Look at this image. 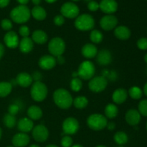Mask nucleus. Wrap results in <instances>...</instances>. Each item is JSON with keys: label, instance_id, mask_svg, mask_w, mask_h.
Here are the masks:
<instances>
[{"label": "nucleus", "instance_id": "19", "mask_svg": "<svg viewBox=\"0 0 147 147\" xmlns=\"http://www.w3.org/2000/svg\"><path fill=\"white\" fill-rule=\"evenodd\" d=\"M16 81L17 85L21 87L27 88L32 84V78L31 75L27 73H20L17 75L16 78Z\"/></svg>", "mask_w": 147, "mask_h": 147}, {"label": "nucleus", "instance_id": "22", "mask_svg": "<svg viewBox=\"0 0 147 147\" xmlns=\"http://www.w3.org/2000/svg\"><path fill=\"white\" fill-rule=\"evenodd\" d=\"M82 55L88 59H91L96 57L98 54V49L96 45L90 43L86 44L82 48Z\"/></svg>", "mask_w": 147, "mask_h": 147}, {"label": "nucleus", "instance_id": "12", "mask_svg": "<svg viewBox=\"0 0 147 147\" xmlns=\"http://www.w3.org/2000/svg\"><path fill=\"white\" fill-rule=\"evenodd\" d=\"M118 24V19L112 14H107L100 20V25L103 30L110 31L116 28Z\"/></svg>", "mask_w": 147, "mask_h": 147}, {"label": "nucleus", "instance_id": "1", "mask_svg": "<svg viewBox=\"0 0 147 147\" xmlns=\"http://www.w3.org/2000/svg\"><path fill=\"white\" fill-rule=\"evenodd\" d=\"M53 100L55 103L62 109H67L72 106L73 102L71 94L67 90L60 88L53 93Z\"/></svg>", "mask_w": 147, "mask_h": 147}, {"label": "nucleus", "instance_id": "51", "mask_svg": "<svg viewBox=\"0 0 147 147\" xmlns=\"http://www.w3.org/2000/svg\"><path fill=\"white\" fill-rule=\"evenodd\" d=\"M32 1L35 6H39V4L41 3L42 0H32Z\"/></svg>", "mask_w": 147, "mask_h": 147}, {"label": "nucleus", "instance_id": "32", "mask_svg": "<svg viewBox=\"0 0 147 147\" xmlns=\"http://www.w3.org/2000/svg\"><path fill=\"white\" fill-rule=\"evenodd\" d=\"M3 121H4V125H5L7 128H9V129L14 128L16 124L15 116L9 114V113H7V114H5V116H4Z\"/></svg>", "mask_w": 147, "mask_h": 147}, {"label": "nucleus", "instance_id": "21", "mask_svg": "<svg viewBox=\"0 0 147 147\" xmlns=\"http://www.w3.org/2000/svg\"><path fill=\"white\" fill-rule=\"evenodd\" d=\"M128 97L127 90L123 88H118L113 92L112 99L116 104H122L126 101Z\"/></svg>", "mask_w": 147, "mask_h": 147}, {"label": "nucleus", "instance_id": "43", "mask_svg": "<svg viewBox=\"0 0 147 147\" xmlns=\"http://www.w3.org/2000/svg\"><path fill=\"white\" fill-rule=\"evenodd\" d=\"M65 18L63 15H57L54 18V24L57 26H61L64 24Z\"/></svg>", "mask_w": 147, "mask_h": 147}, {"label": "nucleus", "instance_id": "15", "mask_svg": "<svg viewBox=\"0 0 147 147\" xmlns=\"http://www.w3.org/2000/svg\"><path fill=\"white\" fill-rule=\"evenodd\" d=\"M4 42L9 48H16L19 46L20 40L17 33L13 31H9L4 35Z\"/></svg>", "mask_w": 147, "mask_h": 147}, {"label": "nucleus", "instance_id": "53", "mask_svg": "<svg viewBox=\"0 0 147 147\" xmlns=\"http://www.w3.org/2000/svg\"><path fill=\"white\" fill-rule=\"evenodd\" d=\"M45 1H47V3H50V4H51V3H54L55 1H56L57 0H45Z\"/></svg>", "mask_w": 147, "mask_h": 147}, {"label": "nucleus", "instance_id": "57", "mask_svg": "<svg viewBox=\"0 0 147 147\" xmlns=\"http://www.w3.org/2000/svg\"><path fill=\"white\" fill-rule=\"evenodd\" d=\"M144 60H145V62L147 63V53L145 55V56H144Z\"/></svg>", "mask_w": 147, "mask_h": 147}, {"label": "nucleus", "instance_id": "37", "mask_svg": "<svg viewBox=\"0 0 147 147\" xmlns=\"http://www.w3.org/2000/svg\"><path fill=\"white\" fill-rule=\"evenodd\" d=\"M138 109H139L138 111L141 115L143 116H147V99H144L140 101Z\"/></svg>", "mask_w": 147, "mask_h": 147}, {"label": "nucleus", "instance_id": "29", "mask_svg": "<svg viewBox=\"0 0 147 147\" xmlns=\"http://www.w3.org/2000/svg\"><path fill=\"white\" fill-rule=\"evenodd\" d=\"M12 90V86L9 82H0V97H6Z\"/></svg>", "mask_w": 147, "mask_h": 147}, {"label": "nucleus", "instance_id": "54", "mask_svg": "<svg viewBox=\"0 0 147 147\" xmlns=\"http://www.w3.org/2000/svg\"><path fill=\"white\" fill-rule=\"evenodd\" d=\"M46 147H58V146H56V145H55V144H50V145H47Z\"/></svg>", "mask_w": 147, "mask_h": 147}, {"label": "nucleus", "instance_id": "56", "mask_svg": "<svg viewBox=\"0 0 147 147\" xmlns=\"http://www.w3.org/2000/svg\"><path fill=\"white\" fill-rule=\"evenodd\" d=\"M30 147H40V146H38V145H37V144H32V145H31Z\"/></svg>", "mask_w": 147, "mask_h": 147}, {"label": "nucleus", "instance_id": "26", "mask_svg": "<svg viewBox=\"0 0 147 147\" xmlns=\"http://www.w3.org/2000/svg\"><path fill=\"white\" fill-rule=\"evenodd\" d=\"M27 115L31 120H39L42 116V111L39 106H31L27 110Z\"/></svg>", "mask_w": 147, "mask_h": 147}, {"label": "nucleus", "instance_id": "4", "mask_svg": "<svg viewBox=\"0 0 147 147\" xmlns=\"http://www.w3.org/2000/svg\"><path fill=\"white\" fill-rule=\"evenodd\" d=\"M75 26L80 31H88L95 26V20L90 14H83L76 17Z\"/></svg>", "mask_w": 147, "mask_h": 147}, {"label": "nucleus", "instance_id": "27", "mask_svg": "<svg viewBox=\"0 0 147 147\" xmlns=\"http://www.w3.org/2000/svg\"><path fill=\"white\" fill-rule=\"evenodd\" d=\"M31 14L35 20L42 21L47 17V12L43 7L40 6H35L31 10Z\"/></svg>", "mask_w": 147, "mask_h": 147}, {"label": "nucleus", "instance_id": "50", "mask_svg": "<svg viewBox=\"0 0 147 147\" xmlns=\"http://www.w3.org/2000/svg\"><path fill=\"white\" fill-rule=\"evenodd\" d=\"M17 1L20 3V5H26L30 0H17Z\"/></svg>", "mask_w": 147, "mask_h": 147}, {"label": "nucleus", "instance_id": "6", "mask_svg": "<svg viewBox=\"0 0 147 147\" xmlns=\"http://www.w3.org/2000/svg\"><path fill=\"white\" fill-rule=\"evenodd\" d=\"M65 50V43L60 37H54L48 44V50L53 57L63 55Z\"/></svg>", "mask_w": 147, "mask_h": 147}, {"label": "nucleus", "instance_id": "45", "mask_svg": "<svg viewBox=\"0 0 147 147\" xmlns=\"http://www.w3.org/2000/svg\"><path fill=\"white\" fill-rule=\"evenodd\" d=\"M107 78L109 79H110L111 80H116V79L117 78V75H116V73L114 71L109 72L107 77H106V79H107Z\"/></svg>", "mask_w": 147, "mask_h": 147}, {"label": "nucleus", "instance_id": "63", "mask_svg": "<svg viewBox=\"0 0 147 147\" xmlns=\"http://www.w3.org/2000/svg\"><path fill=\"white\" fill-rule=\"evenodd\" d=\"M146 130H147V123H146Z\"/></svg>", "mask_w": 147, "mask_h": 147}, {"label": "nucleus", "instance_id": "18", "mask_svg": "<svg viewBox=\"0 0 147 147\" xmlns=\"http://www.w3.org/2000/svg\"><path fill=\"white\" fill-rule=\"evenodd\" d=\"M17 128L22 133H28L32 131V130L34 128V123L32 120H31L29 118H22L20 119L17 123Z\"/></svg>", "mask_w": 147, "mask_h": 147}, {"label": "nucleus", "instance_id": "49", "mask_svg": "<svg viewBox=\"0 0 147 147\" xmlns=\"http://www.w3.org/2000/svg\"><path fill=\"white\" fill-rule=\"evenodd\" d=\"M4 45H3L1 43H0V59L2 57L3 55H4Z\"/></svg>", "mask_w": 147, "mask_h": 147}, {"label": "nucleus", "instance_id": "25", "mask_svg": "<svg viewBox=\"0 0 147 147\" xmlns=\"http://www.w3.org/2000/svg\"><path fill=\"white\" fill-rule=\"evenodd\" d=\"M32 41H34V42L37 43V44L42 45L45 44V43L47 41L48 37H47V34H46L45 32L42 31V30H35V31L32 33Z\"/></svg>", "mask_w": 147, "mask_h": 147}, {"label": "nucleus", "instance_id": "20", "mask_svg": "<svg viewBox=\"0 0 147 147\" xmlns=\"http://www.w3.org/2000/svg\"><path fill=\"white\" fill-rule=\"evenodd\" d=\"M112 61V56L107 50H102L97 54V62L100 65H108Z\"/></svg>", "mask_w": 147, "mask_h": 147}, {"label": "nucleus", "instance_id": "2", "mask_svg": "<svg viewBox=\"0 0 147 147\" xmlns=\"http://www.w3.org/2000/svg\"><path fill=\"white\" fill-rule=\"evenodd\" d=\"M31 11L26 5H19L14 7L10 12V17L17 24H23L30 20Z\"/></svg>", "mask_w": 147, "mask_h": 147}, {"label": "nucleus", "instance_id": "14", "mask_svg": "<svg viewBox=\"0 0 147 147\" xmlns=\"http://www.w3.org/2000/svg\"><path fill=\"white\" fill-rule=\"evenodd\" d=\"M30 138L26 133L17 134L12 138V144L14 147H24L30 143Z\"/></svg>", "mask_w": 147, "mask_h": 147}, {"label": "nucleus", "instance_id": "34", "mask_svg": "<svg viewBox=\"0 0 147 147\" xmlns=\"http://www.w3.org/2000/svg\"><path fill=\"white\" fill-rule=\"evenodd\" d=\"M90 38L93 43L98 44V43H100V42L103 40V34L101 33V32H100L98 30H93V31L90 32Z\"/></svg>", "mask_w": 147, "mask_h": 147}, {"label": "nucleus", "instance_id": "17", "mask_svg": "<svg viewBox=\"0 0 147 147\" xmlns=\"http://www.w3.org/2000/svg\"><path fill=\"white\" fill-rule=\"evenodd\" d=\"M126 121L131 126H136L140 122L141 114L136 109H130L126 113Z\"/></svg>", "mask_w": 147, "mask_h": 147}, {"label": "nucleus", "instance_id": "39", "mask_svg": "<svg viewBox=\"0 0 147 147\" xmlns=\"http://www.w3.org/2000/svg\"><path fill=\"white\" fill-rule=\"evenodd\" d=\"M1 28L4 30H7V31H9L11 28H12V22L10 21L8 19H4L1 22Z\"/></svg>", "mask_w": 147, "mask_h": 147}, {"label": "nucleus", "instance_id": "35", "mask_svg": "<svg viewBox=\"0 0 147 147\" xmlns=\"http://www.w3.org/2000/svg\"><path fill=\"white\" fill-rule=\"evenodd\" d=\"M82 87H83L82 80L78 78H73V80L70 82V88L72 90L75 92H78L79 90H81Z\"/></svg>", "mask_w": 147, "mask_h": 147}, {"label": "nucleus", "instance_id": "58", "mask_svg": "<svg viewBox=\"0 0 147 147\" xmlns=\"http://www.w3.org/2000/svg\"><path fill=\"white\" fill-rule=\"evenodd\" d=\"M1 135H2V131H1V129L0 128V139L1 138Z\"/></svg>", "mask_w": 147, "mask_h": 147}, {"label": "nucleus", "instance_id": "38", "mask_svg": "<svg viewBox=\"0 0 147 147\" xmlns=\"http://www.w3.org/2000/svg\"><path fill=\"white\" fill-rule=\"evenodd\" d=\"M73 139L70 136H63L61 139V145L63 147H71L73 146Z\"/></svg>", "mask_w": 147, "mask_h": 147}, {"label": "nucleus", "instance_id": "3", "mask_svg": "<svg viewBox=\"0 0 147 147\" xmlns=\"http://www.w3.org/2000/svg\"><path fill=\"white\" fill-rule=\"evenodd\" d=\"M47 88L45 83L41 81L34 82L32 84L30 94L32 98L37 102H40L44 100L47 96Z\"/></svg>", "mask_w": 147, "mask_h": 147}, {"label": "nucleus", "instance_id": "23", "mask_svg": "<svg viewBox=\"0 0 147 147\" xmlns=\"http://www.w3.org/2000/svg\"><path fill=\"white\" fill-rule=\"evenodd\" d=\"M114 34L115 36L119 40H126L130 37L131 31L127 27L121 25L115 28Z\"/></svg>", "mask_w": 147, "mask_h": 147}, {"label": "nucleus", "instance_id": "52", "mask_svg": "<svg viewBox=\"0 0 147 147\" xmlns=\"http://www.w3.org/2000/svg\"><path fill=\"white\" fill-rule=\"evenodd\" d=\"M144 92L145 95L147 96V83L145 84L144 87Z\"/></svg>", "mask_w": 147, "mask_h": 147}, {"label": "nucleus", "instance_id": "36", "mask_svg": "<svg viewBox=\"0 0 147 147\" xmlns=\"http://www.w3.org/2000/svg\"><path fill=\"white\" fill-rule=\"evenodd\" d=\"M20 109H21V103H18L15 102V103H11V105H9L8 108V112L9 114L15 116L16 114L18 113Z\"/></svg>", "mask_w": 147, "mask_h": 147}, {"label": "nucleus", "instance_id": "24", "mask_svg": "<svg viewBox=\"0 0 147 147\" xmlns=\"http://www.w3.org/2000/svg\"><path fill=\"white\" fill-rule=\"evenodd\" d=\"M33 41L31 38L29 37H23L21 41L19 43L20 50L22 53H28L33 49Z\"/></svg>", "mask_w": 147, "mask_h": 147}, {"label": "nucleus", "instance_id": "8", "mask_svg": "<svg viewBox=\"0 0 147 147\" xmlns=\"http://www.w3.org/2000/svg\"><path fill=\"white\" fill-rule=\"evenodd\" d=\"M108 85V80L103 76L92 78L88 83V88L94 93H100L106 89Z\"/></svg>", "mask_w": 147, "mask_h": 147}, {"label": "nucleus", "instance_id": "11", "mask_svg": "<svg viewBox=\"0 0 147 147\" xmlns=\"http://www.w3.org/2000/svg\"><path fill=\"white\" fill-rule=\"evenodd\" d=\"M79 129V123L76 119L69 117L65 119L63 123V130L67 135L75 134Z\"/></svg>", "mask_w": 147, "mask_h": 147}, {"label": "nucleus", "instance_id": "41", "mask_svg": "<svg viewBox=\"0 0 147 147\" xmlns=\"http://www.w3.org/2000/svg\"><path fill=\"white\" fill-rule=\"evenodd\" d=\"M137 46L141 50H147V38L142 37V38L139 39L137 42Z\"/></svg>", "mask_w": 147, "mask_h": 147}, {"label": "nucleus", "instance_id": "48", "mask_svg": "<svg viewBox=\"0 0 147 147\" xmlns=\"http://www.w3.org/2000/svg\"><path fill=\"white\" fill-rule=\"evenodd\" d=\"M56 62L59 64H63L65 63V58L64 57H63V55H60L57 57V59H56Z\"/></svg>", "mask_w": 147, "mask_h": 147}, {"label": "nucleus", "instance_id": "47", "mask_svg": "<svg viewBox=\"0 0 147 147\" xmlns=\"http://www.w3.org/2000/svg\"><path fill=\"white\" fill-rule=\"evenodd\" d=\"M106 127L108 128L109 130L112 131L115 129V127H116V124H115L113 122H109V123H108L107 125H106Z\"/></svg>", "mask_w": 147, "mask_h": 147}, {"label": "nucleus", "instance_id": "33", "mask_svg": "<svg viewBox=\"0 0 147 147\" xmlns=\"http://www.w3.org/2000/svg\"><path fill=\"white\" fill-rule=\"evenodd\" d=\"M142 94L143 93H142V89L137 86H133L129 90V95L130 97L135 100L140 99L142 97Z\"/></svg>", "mask_w": 147, "mask_h": 147}, {"label": "nucleus", "instance_id": "28", "mask_svg": "<svg viewBox=\"0 0 147 147\" xmlns=\"http://www.w3.org/2000/svg\"><path fill=\"white\" fill-rule=\"evenodd\" d=\"M118 113H119V109L117 106L113 103H109L105 108V114L106 118L113 119L117 116Z\"/></svg>", "mask_w": 147, "mask_h": 147}, {"label": "nucleus", "instance_id": "55", "mask_svg": "<svg viewBox=\"0 0 147 147\" xmlns=\"http://www.w3.org/2000/svg\"><path fill=\"white\" fill-rule=\"evenodd\" d=\"M71 147H83V146H81V145H80V144H75V145H73V146H72Z\"/></svg>", "mask_w": 147, "mask_h": 147}, {"label": "nucleus", "instance_id": "61", "mask_svg": "<svg viewBox=\"0 0 147 147\" xmlns=\"http://www.w3.org/2000/svg\"><path fill=\"white\" fill-rule=\"evenodd\" d=\"M73 1H79V0H73Z\"/></svg>", "mask_w": 147, "mask_h": 147}, {"label": "nucleus", "instance_id": "10", "mask_svg": "<svg viewBox=\"0 0 147 147\" xmlns=\"http://www.w3.org/2000/svg\"><path fill=\"white\" fill-rule=\"evenodd\" d=\"M32 137L36 142H44L48 139L49 131L45 125L40 124L35 126L32 130Z\"/></svg>", "mask_w": 147, "mask_h": 147}, {"label": "nucleus", "instance_id": "7", "mask_svg": "<svg viewBox=\"0 0 147 147\" xmlns=\"http://www.w3.org/2000/svg\"><path fill=\"white\" fill-rule=\"evenodd\" d=\"M95 72L96 68L94 64L89 60H86L79 66L78 76L83 80H90L93 77Z\"/></svg>", "mask_w": 147, "mask_h": 147}, {"label": "nucleus", "instance_id": "62", "mask_svg": "<svg viewBox=\"0 0 147 147\" xmlns=\"http://www.w3.org/2000/svg\"><path fill=\"white\" fill-rule=\"evenodd\" d=\"M7 147H14V146H7Z\"/></svg>", "mask_w": 147, "mask_h": 147}, {"label": "nucleus", "instance_id": "59", "mask_svg": "<svg viewBox=\"0 0 147 147\" xmlns=\"http://www.w3.org/2000/svg\"><path fill=\"white\" fill-rule=\"evenodd\" d=\"M93 1V0H84V1H86V2H90V1Z\"/></svg>", "mask_w": 147, "mask_h": 147}, {"label": "nucleus", "instance_id": "13", "mask_svg": "<svg viewBox=\"0 0 147 147\" xmlns=\"http://www.w3.org/2000/svg\"><path fill=\"white\" fill-rule=\"evenodd\" d=\"M99 9L103 12L111 14L118 9V3L116 0H102L99 4Z\"/></svg>", "mask_w": 147, "mask_h": 147}, {"label": "nucleus", "instance_id": "30", "mask_svg": "<svg viewBox=\"0 0 147 147\" xmlns=\"http://www.w3.org/2000/svg\"><path fill=\"white\" fill-rule=\"evenodd\" d=\"M73 103L76 109H85V108L88 106V100L87 98L86 97L80 96L76 97V98L73 100Z\"/></svg>", "mask_w": 147, "mask_h": 147}, {"label": "nucleus", "instance_id": "46", "mask_svg": "<svg viewBox=\"0 0 147 147\" xmlns=\"http://www.w3.org/2000/svg\"><path fill=\"white\" fill-rule=\"evenodd\" d=\"M10 0H0V8L6 7L9 4Z\"/></svg>", "mask_w": 147, "mask_h": 147}, {"label": "nucleus", "instance_id": "64", "mask_svg": "<svg viewBox=\"0 0 147 147\" xmlns=\"http://www.w3.org/2000/svg\"><path fill=\"white\" fill-rule=\"evenodd\" d=\"M119 147H123V146H119Z\"/></svg>", "mask_w": 147, "mask_h": 147}, {"label": "nucleus", "instance_id": "9", "mask_svg": "<svg viewBox=\"0 0 147 147\" xmlns=\"http://www.w3.org/2000/svg\"><path fill=\"white\" fill-rule=\"evenodd\" d=\"M61 15L69 19L76 18L79 15L80 9L73 2H65L60 8Z\"/></svg>", "mask_w": 147, "mask_h": 147}, {"label": "nucleus", "instance_id": "31", "mask_svg": "<svg viewBox=\"0 0 147 147\" xmlns=\"http://www.w3.org/2000/svg\"><path fill=\"white\" fill-rule=\"evenodd\" d=\"M113 139H114L115 142L117 144L121 145V146H122L123 144H126L128 142V140H129L127 134L123 131L116 132L114 136H113Z\"/></svg>", "mask_w": 147, "mask_h": 147}, {"label": "nucleus", "instance_id": "5", "mask_svg": "<svg viewBox=\"0 0 147 147\" xmlns=\"http://www.w3.org/2000/svg\"><path fill=\"white\" fill-rule=\"evenodd\" d=\"M107 123V118L100 113H93L87 119L88 126L93 130H102L106 127Z\"/></svg>", "mask_w": 147, "mask_h": 147}, {"label": "nucleus", "instance_id": "42", "mask_svg": "<svg viewBox=\"0 0 147 147\" xmlns=\"http://www.w3.org/2000/svg\"><path fill=\"white\" fill-rule=\"evenodd\" d=\"M88 8L90 11H96L99 9V4L96 1H91L88 3Z\"/></svg>", "mask_w": 147, "mask_h": 147}, {"label": "nucleus", "instance_id": "40", "mask_svg": "<svg viewBox=\"0 0 147 147\" xmlns=\"http://www.w3.org/2000/svg\"><path fill=\"white\" fill-rule=\"evenodd\" d=\"M19 33H20V34L22 37H27L30 33V29H29V27L27 26H22V27H20Z\"/></svg>", "mask_w": 147, "mask_h": 147}, {"label": "nucleus", "instance_id": "44", "mask_svg": "<svg viewBox=\"0 0 147 147\" xmlns=\"http://www.w3.org/2000/svg\"><path fill=\"white\" fill-rule=\"evenodd\" d=\"M32 80H34V82L41 81L42 76L41 73H40L39 71H35L32 75Z\"/></svg>", "mask_w": 147, "mask_h": 147}, {"label": "nucleus", "instance_id": "60", "mask_svg": "<svg viewBox=\"0 0 147 147\" xmlns=\"http://www.w3.org/2000/svg\"><path fill=\"white\" fill-rule=\"evenodd\" d=\"M96 147H107V146H103V145H99V146H96Z\"/></svg>", "mask_w": 147, "mask_h": 147}, {"label": "nucleus", "instance_id": "16", "mask_svg": "<svg viewBox=\"0 0 147 147\" xmlns=\"http://www.w3.org/2000/svg\"><path fill=\"white\" fill-rule=\"evenodd\" d=\"M56 59L53 55H44L39 60V66L43 70H50L56 65Z\"/></svg>", "mask_w": 147, "mask_h": 147}]
</instances>
